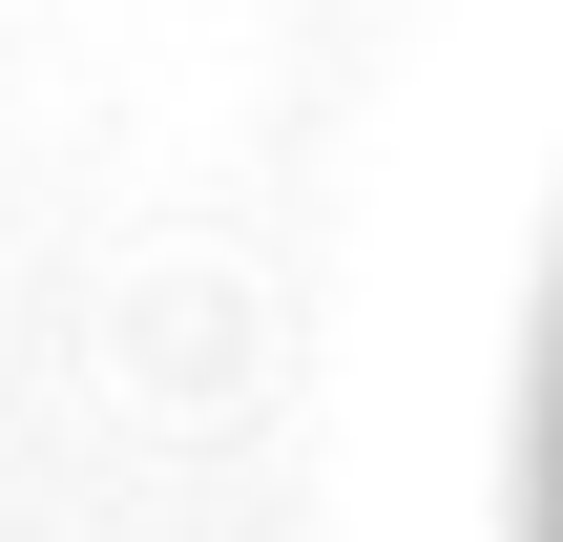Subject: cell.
<instances>
[{"instance_id":"obj_1","label":"cell","mask_w":563,"mask_h":542,"mask_svg":"<svg viewBox=\"0 0 563 542\" xmlns=\"http://www.w3.org/2000/svg\"><path fill=\"white\" fill-rule=\"evenodd\" d=\"M543 542H563V397H543Z\"/></svg>"}]
</instances>
